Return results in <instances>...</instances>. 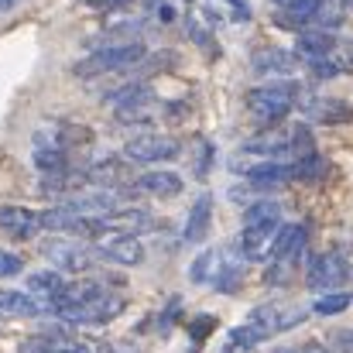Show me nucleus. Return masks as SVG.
Masks as SVG:
<instances>
[{"mask_svg": "<svg viewBox=\"0 0 353 353\" xmlns=\"http://www.w3.org/2000/svg\"><path fill=\"white\" fill-rule=\"evenodd\" d=\"M62 285H65V281H62V271H34V274L28 278V292H34V295L48 299V302H52V295H55Z\"/></svg>", "mask_w": 353, "mask_h": 353, "instance_id": "obj_21", "label": "nucleus"}, {"mask_svg": "<svg viewBox=\"0 0 353 353\" xmlns=\"http://www.w3.org/2000/svg\"><path fill=\"white\" fill-rule=\"evenodd\" d=\"M48 261L62 271H72V274H86L97 268V261L103 257L100 247H90V243H79V240H55L45 247Z\"/></svg>", "mask_w": 353, "mask_h": 353, "instance_id": "obj_4", "label": "nucleus"}, {"mask_svg": "<svg viewBox=\"0 0 353 353\" xmlns=\"http://www.w3.org/2000/svg\"><path fill=\"white\" fill-rule=\"evenodd\" d=\"M24 271V261L10 250H0V278H17Z\"/></svg>", "mask_w": 353, "mask_h": 353, "instance_id": "obj_27", "label": "nucleus"}, {"mask_svg": "<svg viewBox=\"0 0 353 353\" xmlns=\"http://www.w3.org/2000/svg\"><path fill=\"white\" fill-rule=\"evenodd\" d=\"M302 353H333V350H323L319 343H305V347H299Z\"/></svg>", "mask_w": 353, "mask_h": 353, "instance_id": "obj_30", "label": "nucleus"}, {"mask_svg": "<svg viewBox=\"0 0 353 353\" xmlns=\"http://www.w3.org/2000/svg\"><path fill=\"white\" fill-rule=\"evenodd\" d=\"M343 7H353V0H343Z\"/></svg>", "mask_w": 353, "mask_h": 353, "instance_id": "obj_33", "label": "nucleus"}, {"mask_svg": "<svg viewBox=\"0 0 353 353\" xmlns=\"http://www.w3.org/2000/svg\"><path fill=\"white\" fill-rule=\"evenodd\" d=\"M0 230L14 240H31L38 230H45V220L28 206H0Z\"/></svg>", "mask_w": 353, "mask_h": 353, "instance_id": "obj_7", "label": "nucleus"}, {"mask_svg": "<svg viewBox=\"0 0 353 353\" xmlns=\"http://www.w3.org/2000/svg\"><path fill=\"white\" fill-rule=\"evenodd\" d=\"M120 312H123V299H120L117 292H107L103 288L93 299H86V302H79L72 309H62L59 319L62 323H72V326H100V323L117 319Z\"/></svg>", "mask_w": 353, "mask_h": 353, "instance_id": "obj_3", "label": "nucleus"}, {"mask_svg": "<svg viewBox=\"0 0 353 353\" xmlns=\"http://www.w3.org/2000/svg\"><path fill=\"white\" fill-rule=\"evenodd\" d=\"M299 93L302 90L295 83H268V86H257V90L247 93V110L261 123H278L281 117H288Z\"/></svg>", "mask_w": 353, "mask_h": 353, "instance_id": "obj_2", "label": "nucleus"}, {"mask_svg": "<svg viewBox=\"0 0 353 353\" xmlns=\"http://www.w3.org/2000/svg\"><path fill=\"white\" fill-rule=\"evenodd\" d=\"M330 343H333L336 353H353V330H333Z\"/></svg>", "mask_w": 353, "mask_h": 353, "instance_id": "obj_28", "label": "nucleus"}, {"mask_svg": "<svg viewBox=\"0 0 353 353\" xmlns=\"http://www.w3.org/2000/svg\"><path fill=\"white\" fill-rule=\"evenodd\" d=\"M302 110L316 123H347V120H353V107L343 100H305Z\"/></svg>", "mask_w": 353, "mask_h": 353, "instance_id": "obj_16", "label": "nucleus"}, {"mask_svg": "<svg viewBox=\"0 0 353 353\" xmlns=\"http://www.w3.org/2000/svg\"><path fill=\"white\" fill-rule=\"evenodd\" d=\"M0 319H3V305H0Z\"/></svg>", "mask_w": 353, "mask_h": 353, "instance_id": "obj_34", "label": "nucleus"}, {"mask_svg": "<svg viewBox=\"0 0 353 353\" xmlns=\"http://www.w3.org/2000/svg\"><path fill=\"white\" fill-rule=\"evenodd\" d=\"M281 230V223H257V227H243V234L236 240V250L243 254V261H264L271 257L274 236Z\"/></svg>", "mask_w": 353, "mask_h": 353, "instance_id": "obj_8", "label": "nucleus"}, {"mask_svg": "<svg viewBox=\"0 0 353 353\" xmlns=\"http://www.w3.org/2000/svg\"><path fill=\"white\" fill-rule=\"evenodd\" d=\"M247 179H250V189H281V185L295 182L299 175H295V165L264 158L261 165H254V168L247 172Z\"/></svg>", "mask_w": 353, "mask_h": 353, "instance_id": "obj_10", "label": "nucleus"}, {"mask_svg": "<svg viewBox=\"0 0 353 353\" xmlns=\"http://www.w3.org/2000/svg\"><path fill=\"white\" fill-rule=\"evenodd\" d=\"M350 278V264L343 254L330 250V254H319L312 264H309V285L316 292H330V288H340L343 281Z\"/></svg>", "mask_w": 353, "mask_h": 353, "instance_id": "obj_6", "label": "nucleus"}, {"mask_svg": "<svg viewBox=\"0 0 353 353\" xmlns=\"http://www.w3.org/2000/svg\"><path fill=\"white\" fill-rule=\"evenodd\" d=\"M100 250H103L107 261H117L123 268H134V264L144 261V243L137 234H110Z\"/></svg>", "mask_w": 353, "mask_h": 353, "instance_id": "obj_12", "label": "nucleus"}, {"mask_svg": "<svg viewBox=\"0 0 353 353\" xmlns=\"http://www.w3.org/2000/svg\"><path fill=\"white\" fill-rule=\"evenodd\" d=\"M350 302H353L350 292H333V295H323V299L316 302V312H319V316H336V312H343Z\"/></svg>", "mask_w": 353, "mask_h": 353, "instance_id": "obj_25", "label": "nucleus"}, {"mask_svg": "<svg viewBox=\"0 0 353 353\" xmlns=\"http://www.w3.org/2000/svg\"><path fill=\"white\" fill-rule=\"evenodd\" d=\"M182 151V144L168 134H141V137H130L123 144V154L134 161V165H158V161H168Z\"/></svg>", "mask_w": 353, "mask_h": 353, "instance_id": "obj_5", "label": "nucleus"}, {"mask_svg": "<svg viewBox=\"0 0 353 353\" xmlns=\"http://www.w3.org/2000/svg\"><path fill=\"white\" fill-rule=\"evenodd\" d=\"M227 3L236 10V17H240V21H247V17H250V10H247V3H243V0H227Z\"/></svg>", "mask_w": 353, "mask_h": 353, "instance_id": "obj_29", "label": "nucleus"}, {"mask_svg": "<svg viewBox=\"0 0 353 353\" xmlns=\"http://www.w3.org/2000/svg\"><path fill=\"white\" fill-rule=\"evenodd\" d=\"M305 65H309V72H312L316 79H333V76L353 72V48L350 45H336V48H330L326 55L309 59Z\"/></svg>", "mask_w": 353, "mask_h": 353, "instance_id": "obj_13", "label": "nucleus"}, {"mask_svg": "<svg viewBox=\"0 0 353 353\" xmlns=\"http://www.w3.org/2000/svg\"><path fill=\"white\" fill-rule=\"evenodd\" d=\"M305 319V312L302 309H295V312H285L281 305H257L254 312H250V326L268 340L271 333H281V330H288V326H295V323H302Z\"/></svg>", "mask_w": 353, "mask_h": 353, "instance_id": "obj_9", "label": "nucleus"}, {"mask_svg": "<svg viewBox=\"0 0 353 353\" xmlns=\"http://www.w3.org/2000/svg\"><path fill=\"white\" fill-rule=\"evenodd\" d=\"M127 161H130L127 154L123 158H103L93 168H86V179L97 182V185H117L120 179H127Z\"/></svg>", "mask_w": 353, "mask_h": 353, "instance_id": "obj_18", "label": "nucleus"}, {"mask_svg": "<svg viewBox=\"0 0 353 353\" xmlns=\"http://www.w3.org/2000/svg\"><path fill=\"white\" fill-rule=\"evenodd\" d=\"M220 250H203L196 261H192V271H189V278L196 281V285H206V281H216V274H220Z\"/></svg>", "mask_w": 353, "mask_h": 353, "instance_id": "obj_20", "label": "nucleus"}, {"mask_svg": "<svg viewBox=\"0 0 353 353\" xmlns=\"http://www.w3.org/2000/svg\"><path fill=\"white\" fill-rule=\"evenodd\" d=\"M240 278H243V264H240V261H230V264L220 268V274H216V288H220V292H234L236 285H240Z\"/></svg>", "mask_w": 353, "mask_h": 353, "instance_id": "obj_26", "label": "nucleus"}, {"mask_svg": "<svg viewBox=\"0 0 353 353\" xmlns=\"http://www.w3.org/2000/svg\"><path fill=\"white\" fill-rule=\"evenodd\" d=\"M148 55V48L141 45V41H110L107 48H97L93 55H86V59H79L76 62V76L79 79H93V76H107V72H117V69H130V65H137L141 59Z\"/></svg>", "mask_w": 353, "mask_h": 353, "instance_id": "obj_1", "label": "nucleus"}, {"mask_svg": "<svg viewBox=\"0 0 353 353\" xmlns=\"http://www.w3.org/2000/svg\"><path fill=\"white\" fill-rule=\"evenodd\" d=\"M295 65H299V55H292L285 48H264L254 55V69L261 76H288Z\"/></svg>", "mask_w": 353, "mask_h": 353, "instance_id": "obj_17", "label": "nucleus"}, {"mask_svg": "<svg viewBox=\"0 0 353 353\" xmlns=\"http://www.w3.org/2000/svg\"><path fill=\"white\" fill-rule=\"evenodd\" d=\"M134 189L144 196H154V199H175L182 192V179L175 172H144L134 182Z\"/></svg>", "mask_w": 353, "mask_h": 353, "instance_id": "obj_15", "label": "nucleus"}, {"mask_svg": "<svg viewBox=\"0 0 353 353\" xmlns=\"http://www.w3.org/2000/svg\"><path fill=\"white\" fill-rule=\"evenodd\" d=\"M34 165L41 168V172H65V151H59V148H38L34 151Z\"/></svg>", "mask_w": 353, "mask_h": 353, "instance_id": "obj_24", "label": "nucleus"}, {"mask_svg": "<svg viewBox=\"0 0 353 353\" xmlns=\"http://www.w3.org/2000/svg\"><path fill=\"white\" fill-rule=\"evenodd\" d=\"M257 223H281V210L274 203H254L243 213V227H257Z\"/></svg>", "mask_w": 353, "mask_h": 353, "instance_id": "obj_23", "label": "nucleus"}, {"mask_svg": "<svg viewBox=\"0 0 353 353\" xmlns=\"http://www.w3.org/2000/svg\"><path fill=\"white\" fill-rule=\"evenodd\" d=\"M302 250H305V227L288 223V227H281L278 236H274L271 261H274L278 268H285V264H295V261L302 257Z\"/></svg>", "mask_w": 353, "mask_h": 353, "instance_id": "obj_11", "label": "nucleus"}, {"mask_svg": "<svg viewBox=\"0 0 353 353\" xmlns=\"http://www.w3.org/2000/svg\"><path fill=\"white\" fill-rule=\"evenodd\" d=\"M210 220H213V196L203 192V196L192 203V210H189V220H185V227H182V243H199V240H206Z\"/></svg>", "mask_w": 353, "mask_h": 353, "instance_id": "obj_14", "label": "nucleus"}, {"mask_svg": "<svg viewBox=\"0 0 353 353\" xmlns=\"http://www.w3.org/2000/svg\"><path fill=\"white\" fill-rule=\"evenodd\" d=\"M110 103H114L117 110H127V107H148V103H151V90H148L144 83H130V86H123L117 93H110Z\"/></svg>", "mask_w": 353, "mask_h": 353, "instance_id": "obj_19", "label": "nucleus"}, {"mask_svg": "<svg viewBox=\"0 0 353 353\" xmlns=\"http://www.w3.org/2000/svg\"><path fill=\"white\" fill-rule=\"evenodd\" d=\"M14 3H17V0H0V10H10Z\"/></svg>", "mask_w": 353, "mask_h": 353, "instance_id": "obj_32", "label": "nucleus"}, {"mask_svg": "<svg viewBox=\"0 0 353 353\" xmlns=\"http://www.w3.org/2000/svg\"><path fill=\"white\" fill-rule=\"evenodd\" d=\"M264 336L247 323V326H236V330H230V336H227V350L223 353H247V350H254L257 343H261Z\"/></svg>", "mask_w": 353, "mask_h": 353, "instance_id": "obj_22", "label": "nucleus"}, {"mask_svg": "<svg viewBox=\"0 0 353 353\" xmlns=\"http://www.w3.org/2000/svg\"><path fill=\"white\" fill-rule=\"evenodd\" d=\"M93 7H114V3H123V0H90Z\"/></svg>", "mask_w": 353, "mask_h": 353, "instance_id": "obj_31", "label": "nucleus"}]
</instances>
